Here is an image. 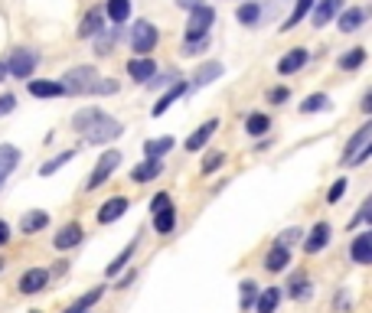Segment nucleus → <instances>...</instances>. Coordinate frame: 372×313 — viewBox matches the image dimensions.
I'll use <instances>...</instances> for the list:
<instances>
[{
  "instance_id": "11",
  "label": "nucleus",
  "mask_w": 372,
  "mask_h": 313,
  "mask_svg": "<svg viewBox=\"0 0 372 313\" xmlns=\"http://www.w3.org/2000/svg\"><path fill=\"white\" fill-rule=\"evenodd\" d=\"M310 10H313V13H310V23L320 30V26H327V23H330V20L339 13V10H343V0H320V4L313 0Z\"/></svg>"
},
{
  "instance_id": "51",
  "label": "nucleus",
  "mask_w": 372,
  "mask_h": 313,
  "mask_svg": "<svg viewBox=\"0 0 372 313\" xmlns=\"http://www.w3.org/2000/svg\"><path fill=\"white\" fill-rule=\"evenodd\" d=\"M4 78H7V66H4V62H0V82H4Z\"/></svg>"
},
{
  "instance_id": "15",
  "label": "nucleus",
  "mask_w": 372,
  "mask_h": 313,
  "mask_svg": "<svg viewBox=\"0 0 372 313\" xmlns=\"http://www.w3.org/2000/svg\"><path fill=\"white\" fill-rule=\"evenodd\" d=\"M161 173H163V160L147 157L144 163H137V167L131 170V183H151V179H157Z\"/></svg>"
},
{
  "instance_id": "26",
  "label": "nucleus",
  "mask_w": 372,
  "mask_h": 313,
  "mask_svg": "<svg viewBox=\"0 0 372 313\" xmlns=\"http://www.w3.org/2000/svg\"><path fill=\"white\" fill-rule=\"evenodd\" d=\"M363 23H366V10L363 7H349V10L339 13V30H343V33H356Z\"/></svg>"
},
{
  "instance_id": "41",
  "label": "nucleus",
  "mask_w": 372,
  "mask_h": 313,
  "mask_svg": "<svg viewBox=\"0 0 372 313\" xmlns=\"http://www.w3.org/2000/svg\"><path fill=\"white\" fill-rule=\"evenodd\" d=\"M222 163H226V153L212 150V153H206V160L199 163V170H203V173H212V170H219Z\"/></svg>"
},
{
  "instance_id": "6",
  "label": "nucleus",
  "mask_w": 372,
  "mask_h": 313,
  "mask_svg": "<svg viewBox=\"0 0 372 313\" xmlns=\"http://www.w3.org/2000/svg\"><path fill=\"white\" fill-rule=\"evenodd\" d=\"M157 40H161L157 26L147 23V20H137V26L131 30V49H134L137 56H147V52L157 46Z\"/></svg>"
},
{
  "instance_id": "37",
  "label": "nucleus",
  "mask_w": 372,
  "mask_h": 313,
  "mask_svg": "<svg viewBox=\"0 0 372 313\" xmlns=\"http://www.w3.org/2000/svg\"><path fill=\"white\" fill-rule=\"evenodd\" d=\"M366 62V49L363 46H356V49H349L343 59H339V69H347V72H353V69H359Z\"/></svg>"
},
{
  "instance_id": "28",
  "label": "nucleus",
  "mask_w": 372,
  "mask_h": 313,
  "mask_svg": "<svg viewBox=\"0 0 372 313\" xmlns=\"http://www.w3.org/2000/svg\"><path fill=\"white\" fill-rule=\"evenodd\" d=\"M245 131L252 137H265L271 131V118L268 114H262V111H255V114H248L245 118Z\"/></svg>"
},
{
  "instance_id": "2",
  "label": "nucleus",
  "mask_w": 372,
  "mask_h": 313,
  "mask_svg": "<svg viewBox=\"0 0 372 313\" xmlns=\"http://www.w3.org/2000/svg\"><path fill=\"white\" fill-rule=\"evenodd\" d=\"M62 88H66V95H115L118 82L102 78L95 66H76L62 76Z\"/></svg>"
},
{
  "instance_id": "29",
  "label": "nucleus",
  "mask_w": 372,
  "mask_h": 313,
  "mask_svg": "<svg viewBox=\"0 0 372 313\" xmlns=\"http://www.w3.org/2000/svg\"><path fill=\"white\" fill-rule=\"evenodd\" d=\"M170 150H173V137H153L144 144V157H157V160H163Z\"/></svg>"
},
{
  "instance_id": "9",
  "label": "nucleus",
  "mask_w": 372,
  "mask_h": 313,
  "mask_svg": "<svg viewBox=\"0 0 372 313\" xmlns=\"http://www.w3.org/2000/svg\"><path fill=\"white\" fill-rule=\"evenodd\" d=\"M46 284H50V271L46 268H30V271H23V278H20V294H40V290H46Z\"/></svg>"
},
{
  "instance_id": "52",
  "label": "nucleus",
  "mask_w": 372,
  "mask_h": 313,
  "mask_svg": "<svg viewBox=\"0 0 372 313\" xmlns=\"http://www.w3.org/2000/svg\"><path fill=\"white\" fill-rule=\"evenodd\" d=\"M4 264H7V261H4V258H0V271H4Z\"/></svg>"
},
{
  "instance_id": "53",
  "label": "nucleus",
  "mask_w": 372,
  "mask_h": 313,
  "mask_svg": "<svg viewBox=\"0 0 372 313\" xmlns=\"http://www.w3.org/2000/svg\"><path fill=\"white\" fill-rule=\"evenodd\" d=\"M85 313H92V310H85Z\"/></svg>"
},
{
  "instance_id": "3",
  "label": "nucleus",
  "mask_w": 372,
  "mask_h": 313,
  "mask_svg": "<svg viewBox=\"0 0 372 313\" xmlns=\"http://www.w3.org/2000/svg\"><path fill=\"white\" fill-rule=\"evenodd\" d=\"M369 157H372V124H363L347 141V150H343L339 163H343V167H359V163H366Z\"/></svg>"
},
{
  "instance_id": "32",
  "label": "nucleus",
  "mask_w": 372,
  "mask_h": 313,
  "mask_svg": "<svg viewBox=\"0 0 372 313\" xmlns=\"http://www.w3.org/2000/svg\"><path fill=\"white\" fill-rule=\"evenodd\" d=\"M105 13L111 17V23H124V20L131 17V0H108Z\"/></svg>"
},
{
  "instance_id": "16",
  "label": "nucleus",
  "mask_w": 372,
  "mask_h": 313,
  "mask_svg": "<svg viewBox=\"0 0 372 313\" xmlns=\"http://www.w3.org/2000/svg\"><path fill=\"white\" fill-rule=\"evenodd\" d=\"M20 167V150L13 144H0V187L7 183V177Z\"/></svg>"
},
{
  "instance_id": "31",
  "label": "nucleus",
  "mask_w": 372,
  "mask_h": 313,
  "mask_svg": "<svg viewBox=\"0 0 372 313\" xmlns=\"http://www.w3.org/2000/svg\"><path fill=\"white\" fill-rule=\"evenodd\" d=\"M236 20H238L242 26H255L258 20H262V7H258L255 0H248V4H242V7L236 10Z\"/></svg>"
},
{
  "instance_id": "8",
  "label": "nucleus",
  "mask_w": 372,
  "mask_h": 313,
  "mask_svg": "<svg viewBox=\"0 0 372 313\" xmlns=\"http://www.w3.org/2000/svg\"><path fill=\"white\" fill-rule=\"evenodd\" d=\"M82 242H85V229L79 222H69V225L59 229V235L52 238V248H56V252H69V248L82 245Z\"/></svg>"
},
{
  "instance_id": "44",
  "label": "nucleus",
  "mask_w": 372,
  "mask_h": 313,
  "mask_svg": "<svg viewBox=\"0 0 372 313\" xmlns=\"http://www.w3.org/2000/svg\"><path fill=\"white\" fill-rule=\"evenodd\" d=\"M13 108H17V98H13V95H0V118L10 114Z\"/></svg>"
},
{
  "instance_id": "30",
  "label": "nucleus",
  "mask_w": 372,
  "mask_h": 313,
  "mask_svg": "<svg viewBox=\"0 0 372 313\" xmlns=\"http://www.w3.org/2000/svg\"><path fill=\"white\" fill-rule=\"evenodd\" d=\"M288 294L294 297V300H307V297H310V278L297 271L294 278L288 280Z\"/></svg>"
},
{
  "instance_id": "7",
  "label": "nucleus",
  "mask_w": 372,
  "mask_h": 313,
  "mask_svg": "<svg viewBox=\"0 0 372 313\" xmlns=\"http://www.w3.org/2000/svg\"><path fill=\"white\" fill-rule=\"evenodd\" d=\"M36 66H40V56H36V52L17 49L13 56H10V62H7V72L13 78H30L36 72Z\"/></svg>"
},
{
  "instance_id": "48",
  "label": "nucleus",
  "mask_w": 372,
  "mask_h": 313,
  "mask_svg": "<svg viewBox=\"0 0 372 313\" xmlns=\"http://www.w3.org/2000/svg\"><path fill=\"white\" fill-rule=\"evenodd\" d=\"M369 199H366V203H363V209H359V215H356V222H369ZM356 222H353V225H356Z\"/></svg>"
},
{
  "instance_id": "1",
  "label": "nucleus",
  "mask_w": 372,
  "mask_h": 313,
  "mask_svg": "<svg viewBox=\"0 0 372 313\" xmlns=\"http://www.w3.org/2000/svg\"><path fill=\"white\" fill-rule=\"evenodd\" d=\"M72 127H76L79 134L85 137V144H108V141H115V137L124 134V124H121L118 118L105 114L102 108H82V111H76Z\"/></svg>"
},
{
  "instance_id": "23",
  "label": "nucleus",
  "mask_w": 372,
  "mask_h": 313,
  "mask_svg": "<svg viewBox=\"0 0 372 313\" xmlns=\"http://www.w3.org/2000/svg\"><path fill=\"white\" fill-rule=\"evenodd\" d=\"M288 261H291V248L274 245L268 254H265V271L278 274V271H284V268H288Z\"/></svg>"
},
{
  "instance_id": "50",
  "label": "nucleus",
  "mask_w": 372,
  "mask_h": 313,
  "mask_svg": "<svg viewBox=\"0 0 372 313\" xmlns=\"http://www.w3.org/2000/svg\"><path fill=\"white\" fill-rule=\"evenodd\" d=\"M177 4H180V7H186V10H190V7H196L199 0H177Z\"/></svg>"
},
{
  "instance_id": "20",
  "label": "nucleus",
  "mask_w": 372,
  "mask_h": 313,
  "mask_svg": "<svg viewBox=\"0 0 372 313\" xmlns=\"http://www.w3.org/2000/svg\"><path fill=\"white\" fill-rule=\"evenodd\" d=\"M102 23H105L102 10H88L82 17V23H79V36H82V40H92V36L102 33Z\"/></svg>"
},
{
  "instance_id": "18",
  "label": "nucleus",
  "mask_w": 372,
  "mask_h": 313,
  "mask_svg": "<svg viewBox=\"0 0 372 313\" xmlns=\"http://www.w3.org/2000/svg\"><path fill=\"white\" fill-rule=\"evenodd\" d=\"M153 229L161 235H170L177 229V212H173V203H163L161 209H153Z\"/></svg>"
},
{
  "instance_id": "24",
  "label": "nucleus",
  "mask_w": 372,
  "mask_h": 313,
  "mask_svg": "<svg viewBox=\"0 0 372 313\" xmlns=\"http://www.w3.org/2000/svg\"><path fill=\"white\" fill-rule=\"evenodd\" d=\"M30 95H33V98H59V95H66V88H62V82L33 78V82H30Z\"/></svg>"
},
{
  "instance_id": "35",
  "label": "nucleus",
  "mask_w": 372,
  "mask_h": 313,
  "mask_svg": "<svg viewBox=\"0 0 372 313\" xmlns=\"http://www.w3.org/2000/svg\"><path fill=\"white\" fill-rule=\"evenodd\" d=\"M310 7H313V0H297L294 10H291V17L284 20V26H281V30H294V26L301 23V20H304L307 13H310Z\"/></svg>"
},
{
  "instance_id": "33",
  "label": "nucleus",
  "mask_w": 372,
  "mask_h": 313,
  "mask_svg": "<svg viewBox=\"0 0 372 313\" xmlns=\"http://www.w3.org/2000/svg\"><path fill=\"white\" fill-rule=\"evenodd\" d=\"M102 294H105L102 288H92V290H88V294H85V297H79V300H76V304H72V307H69L66 313H85V310H92V307L98 304V300H102Z\"/></svg>"
},
{
  "instance_id": "4",
  "label": "nucleus",
  "mask_w": 372,
  "mask_h": 313,
  "mask_svg": "<svg viewBox=\"0 0 372 313\" xmlns=\"http://www.w3.org/2000/svg\"><path fill=\"white\" fill-rule=\"evenodd\" d=\"M216 23V10L206 7V4H196L190 7V20H186V40H196V36H209V26Z\"/></svg>"
},
{
  "instance_id": "21",
  "label": "nucleus",
  "mask_w": 372,
  "mask_h": 313,
  "mask_svg": "<svg viewBox=\"0 0 372 313\" xmlns=\"http://www.w3.org/2000/svg\"><path fill=\"white\" fill-rule=\"evenodd\" d=\"M46 225H50V215H46L42 209L26 212L23 219H20V232H23V235H36V232H42Z\"/></svg>"
},
{
  "instance_id": "27",
  "label": "nucleus",
  "mask_w": 372,
  "mask_h": 313,
  "mask_svg": "<svg viewBox=\"0 0 372 313\" xmlns=\"http://www.w3.org/2000/svg\"><path fill=\"white\" fill-rule=\"evenodd\" d=\"M278 304H281V290L278 288H268V290H262V294L255 297V313H274L278 310Z\"/></svg>"
},
{
  "instance_id": "42",
  "label": "nucleus",
  "mask_w": 372,
  "mask_h": 313,
  "mask_svg": "<svg viewBox=\"0 0 372 313\" xmlns=\"http://www.w3.org/2000/svg\"><path fill=\"white\" fill-rule=\"evenodd\" d=\"M301 235H304V232L301 229H284L278 235V242H274V245H281V248H291V245H297V242H301Z\"/></svg>"
},
{
  "instance_id": "46",
  "label": "nucleus",
  "mask_w": 372,
  "mask_h": 313,
  "mask_svg": "<svg viewBox=\"0 0 372 313\" xmlns=\"http://www.w3.org/2000/svg\"><path fill=\"white\" fill-rule=\"evenodd\" d=\"M134 278H137V271H127L124 278L118 280V290H124V288H131V284H134Z\"/></svg>"
},
{
  "instance_id": "12",
  "label": "nucleus",
  "mask_w": 372,
  "mask_h": 313,
  "mask_svg": "<svg viewBox=\"0 0 372 313\" xmlns=\"http://www.w3.org/2000/svg\"><path fill=\"white\" fill-rule=\"evenodd\" d=\"M330 222H317L310 229V235H307V242H304V252L307 254H320L323 248L330 245Z\"/></svg>"
},
{
  "instance_id": "45",
  "label": "nucleus",
  "mask_w": 372,
  "mask_h": 313,
  "mask_svg": "<svg viewBox=\"0 0 372 313\" xmlns=\"http://www.w3.org/2000/svg\"><path fill=\"white\" fill-rule=\"evenodd\" d=\"M288 98H291L288 88H271V95H268V102H271V105H281V102H288Z\"/></svg>"
},
{
  "instance_id": "38",
  "label": "nucleus",
  "mask_w": 372,
  "mask_h": 313,
  "mask_svg": "<svg viewBox=\"0 0 372 313\" xmlns=\"http://www.w3.org/2000/svg\"><path fill=\"white\" fill-rule=\"evenodd\" d=\"M72 157H76V150L59 153V157H52V160H46V163H42V167H40V173H42V177H52V173H56L59 167H66V163L72 160Z\"/></svg>"
},
{
  "instance_id": "49",
  "label": "nucleus",
  "mask_w": 372,
  "mask_h": 313,
  "mask_svg": "<svg viewBox=\"0 0 372 313\" xmlns=\"http://www.w3.org/2000/svg\"><path fill=\"white\" fill-rule=\"evenodd\" d=\"M359 108H363V111H366V114H369V111H372V95H369V92H366V95H363V105H359Z\"/></svg>"
},
{
  "instance_id": "25",
  "label": "nucleus",
  "mask_w": 372,
  "mask_h": 313,
  "mask_svg": "<svg viewBox=\"0 0 372 313\" xmlns=\"http://www.w3.org/2000/svg\"><path fill=\"white\" fill-rule=\"evenodd\" d=\"M186 92H190V82H173V88H170V92H167V95H161V102L153 105V111H151V114H153V118H161L163 111H167V108H170V105L177 102L180 95H186Z\"/></svg>"
},
{
  "instance_id": "43",
  "label": "nucleus",
  "mask_w": 372,
  "mask_h": 313,
  "mask_svg": "<svg viewBox=\"0 0 372 313\" xmlns=\"http://www.w3.org/2000/svg\"><path fill=\"white\" fill-rule=\"evenodd\" d=\"M343 193H347V179H337V183L330 187V193H327V203H339Z\"/></svg>"
},
{
  "instance_id": "17",
  "label": "nucleus",
  "mask_w": 372,
  "mask_h": 313,
  "mask_svg": "<svg viewBox=\"0 0 372 313\" xmlns=\"http://www.w3.org/2000/svg\"><path fill=\"white\" fill-rule=\"evenodd\" d=\"M349 254H353L356 264H369L372 261V232H359L349 245Z\"/></svg>"
},
{
  "instance_id": "13",
  "label": "nucleus",
  "mask_w": 372,
  "mask_h": 313,
  "mask_svg": "<svg viewBox=\"0 0 372 313\" xmlns=\"http://www.w3.org/2000/svg\"><path fill=\"white\" fill-rule=\"evenodd\" d=\"M127 209H131V203H127V196H115V199L102 203V209H98V222H102V225H111V222H118Z\"/></svg>"
},
{
  "instance_id": "34",
  "label": "nucleus",
  "mask_w": 372,
  "mask_h": 313,
  "mask_svg": "<svg viewBox=\"0 0 372 313\" xmlns=\"http://www.w3.org/2000/svg\"><path fill=\"white\" fill-rule=\"evenodd\" d=\"M134 252H137V238H134V242H131V245L124 248V252L118 254V258H115V261L108 264V268H105V274H108V278H115L118 271H124V268H127V261H131V254H134Z\"/></svg>"
},
{
  "instance_id": "14",
  "label": "nucleus",
  "mask_w": 372,
  "mask_h": 313,
  "mask_svg": "<svg viewBox=\"0 0 372 313\" xmlns=\"http://www.w3.org/2000/svg\"><path fill=\"white\" fill-rule=\"evenodd\" d=\"M216 131H219V118H209V121H203V124L196 127V134H190L186 137V150H203L206 147V141H209L212 134H216Z\"/></svg>"
},
{
  "instance_id": "40",
  "label": "nucleus",
  "mask_w": 372,
  "mask_h": 313,
  "mask_svg": "<svg viewBox=\"0 0 372 313\" xmlns=\"http://www.w3.org/2000/svg\"><path fill=\"white\" fill-rule=\"evenodd\" d=\"M209 49V36H196V40H183V56H199Z\"/></svg>"
},
{
  "instance_id": "10",
  "label": "nucleus",
  "mask_w": 372,
  "mask_h": 313,
  "mask_svg": "<svg viewBox=\"0 0 372 313\" xmlns=\"http://www.w3.org/2000/svg\"><path fill=\"white\" fill-rule=\"evenodd\" d=\"M127 76L134 78V82L147 85L153 76H157V62H153L151 56H134V59L127 62Z\"/></svg>"
},
{
  "instance_id": "39",
  "label": "nucleus",
  "mask_w": 372,
  "mask_h": 313,
  "mask_svg": "<svg viewBox=\"0 0 372 313\" xmlns=\"http://www.w3.org/2000/svg\"><path fill=\"white\" fill-rule=\"evenodd\" d=\"M327 108H330V98H327V95H307L304 105H301V111H304V114H313V111H327Z\"/></svg>"
},
{
  "instance_id": "36",
  "label": "nucleus",
  "mask_w": 372,
  "mask_h": 313,
  "mask_svg": "<svg viewBox=\"0 0 372 313\" xmlns=\"http://www.w3.org/2000/svg\"><path fill=\"white\" fill-rule=\"evenodd\" d=\"M255 297H258V284H255V280H242V288H238V304H242V310H252Z\"/></svg>"
},
{
  "instance_id": "19",
  "label": "nucleus",
  "mask_w": 372,
  "mask_h": 313,
  "mask_svg": "<svg viewBox=\"0 0 372 313\" xmlns=\"http://www.w3.org/2000/svg\"><path fill=\"white\" fill-rule=\"evenodd\" d=\"M307 59H310V52L307 49H291L288 56L278 62V72L281 76H294V72H301V69L307 66Z\"/></svg>"
},
{
  "instance_id": "5",
  "label": "nucleus",
  "mask_w": 372,
  "mask_h": 313,
  "mask_svg": "<svg viewBox=\"0 0 372 313\" xmlns=\"http://www.w3.org/2000/svg\"><path fill=\"white\" fill-rule=\"evenodd\" d=\"M118 167H121V153L118 150H105L102 157H98V163H95V170H92V177H88V183H85V189L92 193V189L105 187V183H108V177Z\"/></svg>"
},
{
  "instance_id": "22",
  "label": "nucleus",
  "mask_w": 372,
  "mask_h": 313,
  "mask_svg": "<svg viewBox=\"0 0 372 313\" xmlns=\"http://www.w3.org/2000/svg\"><path fill=\"white\" fill-rule=\"evenodd\" d=\"M219 76H222V62H206V66L196 69L193 82H190V92H193V88H203V85H209V82H216Z\"/></svg>"
},
{
  "instance_id": "47",
  "label": "nucleus",
  "mask_w": 372,
  "mask_h": 313,
  "mask_svg": "<svg viewBox=\"0 0 372 313\" xmlns=\"http://www.w3.org/2000/svg\"><path fill=\"white\" fill-rule=\"evenodd\" d=\"M7 242H10V225H7L4 219H0V248L7 245Z\"/></svg>"
}]
</instances>
